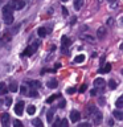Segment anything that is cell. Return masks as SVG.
I'll return each mask as SVG.
<instances>
[{
    "mask_svg": "<svg viewBox=\"0 0 123 127\" xmlns=\"http://www.w3.org/2000/svg\"><path fill=\"white\" fill-rule=\"evenodd\" d=\"M3 17H4V21H5L7 25H11L13 23V9L9 8L8 5H5L3 8Z\"/></svg>",
    "mask_w": 123,
    "mask_h": 127,
    "instance_id": "6da1fadb",
    "label": "cell"
},
{
    "mask_svg": "<svg viewBox=\"0 0 123 127\" xmlns=\"http://www.w3.org/2000/svg\"><path fill=\"white\" fill-rule=\"evenodd\" d=\"M7 5L9 8H12V9H15V11H20L25 7V1H24V0H11Z\"/></svg>",
    "mask_w": 123,
    "mask_h": 127,
    "instance_id": "7a4b0ae2",
    "label": "cell"
},
{
    "mask_svg": "<svg viewBox=\"0 0 123 127\" xmlns=\"http://www.w3.org/2000/svg\"><path fill=\"white\" fill-rule=\"evenodd\" d=\"M38 45H40V42H38V41H33V44H32L31 46H28L27 49L23 52V56H25V57H27V56H28V57H29V56H32L36 50H37Z\"/></svg>",
    "mask_w": 123,
    "mask_h": 127,
    "instance_id": "3957f363",
    "label": "cell"
},
{
    "mask_svg": "<svg viewBox=\"0 0 123 127\" xmlns=\"http://www.w3.org/2000/svg\"><path fill=\"white\" fill-rule=\"evenodd\" d=\"M79 119H81V113L77 111V110L71 111V113H70V121L73 122V123H75V122H78Z\"/></svg>",
    "mask_w": 123,
    "mask_h": 127,
    "instance_id": "277c9868",
    "label": "cell"
},
{
    "mask_svg": "<svg viewBox=\"0 0 123 127\" xmlns=\"http://www.w3.org/2000/svg\"><path fill=\"white\" fill-rule=\"evenodd\" d=\"M23 111H24V102L20 101V102H17V105L15 106V113L17 115H21Z\"/></svg>",
    "mask_w": 123,
    "mask_h": 127,
    "instance_id": "5b68a950",
    "label": "cell"
},
{
    "mask_svg": "<svg viewBox=\"0 0 123 127\" xmlns=\"http://www.w3.org/2000/svg\"><path fill=\"white\" fill-rule=\"evenodd\" d=\"M105 79L103 78H95L94 79V86L95 87H99V89H102L103 90V87H105Z\"/></svg>",
    "mask_w": 123,
    "mask_h": 127,
    "instance_id": "8992f818",
    "label": "cell"
},
{
    "mask_svg": "<svg viewBox=\"0 0 123 127\" xmlns=\"http://www.w3.org/2000/svg\"><path fill=\"white\" fill-rule=\"evenodd\" d=\"M93 115H94V123H95V125H99L101 121H102V114L99 113L98 110H95L93 113Z\"/></svg>",
    "mask_w": 123,
    "mask_h": 127,
    "instance_id": "52a82bcc",
    "label": "cell"
},
{
    "mask_svg": "<svg viewBox=\"0 0 123 127\" xmlns=\"http://www.w3.org/2000/svg\"><path fill=\"white\" fill-rule=\"evenodd\" d=\"M8 123H9V114H1V125L4 127L8 126Z\"/></svg>",
    "mask_w": 123,
    "mask_h": 127,
    "instance_id": "ba28073f",
    "label": "cell"
},
{
    "mask_svg": "<svg viewBox=\"0 0 123 127\" xmlns=\"http://www.w3.org/2000/svg\"><path fill=\"white\" fill-rule=\"evenodd\" d=\"M61 41H62V46H63V52L67 54V50H66V46L70 44V40L66 37V36H62V38H61Z\"/></svg>",
    "mask_w": 123,
    "mask_h": 127,
    "instance_id": "9c48e42d",
    "label": "cell"
},
{
    "mask_svg": "<svg viewBox=\"0 0 123 127\" xmlns=\"http://www.w3.org/2000/svg\"><path fill=\"white\" fill-rule=\"evenodd\" d=\"M58 85V82H57V79H50V81H48L46 82V86L49 87V89H56Z\"/></svg>",
    "mask_w": 123,
    "mask_h": 127,
    "instance_id": "30bf717a",
    "label": "cell"
},
{
    "mask_svg": "<svg viewBox=\"0 0 123 127\" xmlns=\"http://www.w3.org/2000/svg\"><path fill=\"white\" fill-rule=\"evenodd\" d=\"M114 117L115 118H117L118 119V121H122V119H123V113H122V111H121V109H118V110H114Z\"/></svg>",
    "mask_w": 123,
    "mask_h": 127,
    "instance_id": "8fae6325",
    "label": "cell"
},
{
    "mask_svg": "<svg viewBox=\"0 0 123 127\" xmlns=\"http://www.w3.org/2000/svg\"><path fill=\"white\" fill-rule=\"evenodd\" d=\"M8 90L12 91V93H16V91L19 90V85H17L16 82H12L11 85H9V87H8Z\"/></svg>",
    "mask_w": 123,
    "mask_h": 127,
    "instance_id": "7c38bea8",
    "label": "cell"
},
{
    "mask_svg": "<svg viewBox=\"0 0 123 127\" xmlns=\"http://www.w3.org/2000/svg\"><path fill=\"white\" fill-rule=\"evenodd\" d=\"M97 36H98V38H103L106 36V29L105 28H99L98 32H97Z\"/></svg>",
    "mask_w": 123,
    "mask_h": 127,
    "instance_id": "4fadbf2b",
    "label": "cell"
},
{
    "mask_svg": "<svg viewBox=\"0 0 123 127\" xmlns=\"http://www.w3.org/2000/svg\"><path fill=\"white\" fill-rule=\"evenodd\" d=\"M40 86H41V83H40L38 81H31L29 82V87H31V89H38Z\"/></svg>",
    "mask_w": 123,
    "mask_h": 127,
    "instance_id": "5bb4252c",
    "label": "cell"
},
{
    "mask_svg": "<svg viewBox=\"0 0 123 127\" xmlns=\"http://www.w3.org/2000/svg\"><path fill=\"white\" fill-rule=\"evenodd\" d=\"M57 98H61V94H53L52 97H49V98L46 99V103H52L53 101H56Z\"/></svg>",
    "mask_w": 123,
    "mask_h": 127,
    "instance_id": "9a60e30c",
    "label": "cell"
},
{
    "mask_svg": "<svg viewBox=\"0 0 123 127\" xmlns=\"http://www.w3.org/2000/svg\"><path fill=\"white\" fill-rule=\"evenodd\" d=\"M83 5V0H74V8L75 9H81Z\"/></svg>",
    "mask_w": 123,
    "mask_h": 127,
    "instance_id": "2e32d148",
    "label": "cell"
},
{
    "mask_svg": "<svg viewBox=\"0 0 123 127\" xmlns=\"http://www.w3.org/2000/svg\"><path fill=\"white\" fill-rule=\"evenodd\" d=\"M37 34L40 36V37H45V36L48 34V32L45 28H38V31H37Z\"/></svg>",
    "mask_w": 123,
    "mask_h": 127,
    "instance_id": "e0dca14e",
    "label": "cell"
},
{
    "mask_svg": "<svg viewBox=\"0 0 123 127\" xmlns=\"http://www.w3.org/2000/svg\"><path fill=\"white\" fill-rule=\"evenodd\" d=\"M7 93V85L4 82H0V95Z\"/></svg>",
    "mask_w": 123,
    "mask_h": 127,
    "instance_id": "ac0fdd59",
    "label": "cell"
},
{
    "mask_svg": "<svg viewBox=\"0 0 123 127\" xmlns=\"http://www.w3.org/2000/svg\"><path fill=\"white\" fill-rule=\"evenodd\" d=\"M110 70H111V64H106V65H105V67L99 70V73H109Z\"/></svg>",
    "mask_w": 123,
    "mask_h": 127,
    "instance_id": "d6986e66",
    "label": "cell"
},
{
    "mask_svg": "<svg viewBox=\"0 0 123 127\" xmlns=\"http://www.w3.org/2000/svg\"><path fill=\"white\" fill-rule=\"evenodd\" d=\"M53 113H54V109H52L49 113L46 114V119H48V122H49V123L53 122Z\"/></svg>",
    "mask_w": 123,
    "mask_h": 127,
    "instance_id": "ffe728a7",
    "label": "cell"
},
{
    "mask_svg": "<svg viewBox=\"0 0 123 127\" xmlns=\"http://www.w3.org/2000/svg\"><path fill=\"white\" fill-rule=\"evenodd\" d=\"M83 61H85V56H83V54H78L77 57L74 58V62H77V64L83 62Z\"/></svg>",
    "mask_w": 123,
    "mask_h": 127,
    "instance_id": "44dd1931",
    "label": "cell"
},
{
    "mask_svg": "<svg viewBox=\"0 0 123 127\" xmlns=\"http://www.w3.org/2000/svg\"><path fill=\"white\" fill-rule=\"evenodd\" d=\"M115 106L118 107V109H122L123 107V97H119L117 99V103H115Z\"/></svg>",
    "mask_w": 123,
    "mask_h": 127,
    "instance_id": "7402d4cb",
    "label": "cell"
},
{
    "mask_svg": "<svg viewBox=\"0 0 123 127\" xmlns=\"http://www.w3.org/2000/svg\"><path fill=\"white\" fill-rule=\"evenodd\" d=\"M109 87H110L111 90L117 89V82H115L114 79H110V81H109Z\"/></svg>",
    "mask_w": 123,
    "mask_h": 127,
    "instance_id": "603a6c76",
    "label": "cell"
},
{
    "mask_svg": "<svg viewBox=\"0 0 123 127\" xmlns=\"http://www.w3.org/2000/svg\"><path fill=\"white\" fill-rule=\"evenodd\" d=\"M28 114H31V115H33L34 113H36V107L33 106V105H31V106H28Z\"/></svg>",
    "mask_w": 123,
    "mask_h": 127,
    "instance_id": "cb8c5ba5",
    "label": "cell"
},
{
    "mask_svg": "<svg viewBox=\"0 0 123 127\" xmlns=\"http://www.w3.org/2000/svg\"><path fill=\"white\" fill-rule=\"evenodd\" d=\"M32 123H33V126H40V127L42 126V122L40 121V119H33V121H32Z\"/></svg>",
    "mask_w": 123,
    "mask_h": 127,
    "instance_id": "d4e9b609",
    "label": "cell"
},
{
    "mask_svg": "<svg viewBox=\"0 0 123 127\" xmlns=\"http://www.w3.org/2000/svg\"><path fill=\"white\" fill-rule=\"evenodd\" d=\"M4 103H5V106H7V107H9V106L12 105V99H11L9 97H8V98L5 99V101H4Z\"/></svg>",
    "mask_w": 123,
    "mask_h": 127,
    "instance_id": "484cf974",
    "label": "cell"
},
{
    "mask_svg": "<svg viewBox=\"0 0 123 127\" xmlns=\"http://www.w3.org/2000/svg\"><path fill=\"white\" fill-rule=\"evenodd\" d=\"M29 97H37V91H36V89H32L31 90V93H29Z\"/></svg>",
    "mask_w": 123,
    "mask_h": 127,
    "instance_id": "4316f807",
    "label": "cell"
},
{
    "mask_svg": "<svg viewBox=\"0 0 123 127\" xmlns=\"http://www.w3.org/2000/svg\"><path fill=\"white\" fill-rule=\"evenodd\" d=\"M13 126H16V127H21L23 123L20 122V121H17V119H15V121H13Z\"/></svg>",
    "mask_w": 123,
    "mask_h": 127,
    "instance_id": "83f0119b",
    "label": "cell"
},
{
    "mask_svg": "<svg viewBox=\"0 0 123 127\" xmlns=\"http://www.w3.org/2000/svg\"><path fill=\"white\" fill-rule=\"evenodd\" d=\"M60 123H61V121H60V118H57L56 121L53 122V127H57V126H60Z\"/></svg>",
    "mask_w": 123,
    "mask_h": 127,
    "instance_id": "f1b7e54d",
    "label": "cell"
},
{
    "mask_svg": "<svg viewBox=\"0 0 123 127\" xmlns=\"http://www.w3.org/2000/svg\"><path fill=\"white\" fill-rule=\"evenodd\" d=\"M67 93H69V94H73V93H75V89H74V87H67Z\"/></svg>",
    "mask_w": 123,
    "mask_h": 127,
    "instance_id": "f546056e",
    "label": "cell"
},
{
    "mask_svg": "<svg viewBox=\"0 0 123 127\" xmlns=\"http://www.w3.org/2000/svg\"><path fill=\"white\" fill-rule=\"evenodd\" d=\"M65 105H66L65 99H61V103H60V105H58V107H61V109H63V107H65Z\"/></svg>",
    "mask_w": 123,
    "mask_h": 127,
    "instance_id": "4dcf8cb0",
    "label": "cell"
},
{
    "mask_svg": "<svg viewBox=\"0 0 123 127\" xmlns=\"http://www.w3.org/2000/svg\"><path fill=\"white\" fill-rule=\"evenodd\" d=\"M86 89H87V85H82L81 89H79V91H81V93H83V91H86Z\"/></svg>",
    "mask_w": 123,
    "mask_h": 127,
    "instance_id": "1f68e13d",
    "label": "cell"
},
{
    "mask_svg": "<svg viewBox=\"0 0 123 127\" xmlns=\"http://www.w3.org/2000/svg\"><path fill=\"white\" fill-rule=\"evenodd\" d=\"M60 125H62V126H67V125H69V123H67V121H66V119H63V121H61V123H60Z\"/></svg>",
    "mask_w": 123,
    "mask_h": 127,
    "instance_id": "d6a6232c",
    "label": "cell"
},
{
    "mask_svg": "<svg viewBox=\"0 0 123 127\" xmlns=\"http://www.w3.org/2000/svg\"><path fill=\"white\" fill-rule=\"evenodd\" d=\"M20 90H21V93H23V94H25V93H27V87H25V86H21V89H20Z\"/></svg>",
    "mask_w": 123,
    "mask_h": 127,
    "instance_id": "836d02e7",
    "label": "cell"
},
{
    "mask_svg": "<svg viewBox=\"0 0 123 127\" xmlns=\"http://www.w3.org/2000/svg\"><path fill=\"white\" fill-rule=\"evenodd\" d=\"M90 125L89 123H81V125H79V127H89Z\"/></svg>",
    "mask_w": 123,
    "mask_h": 127,
    "instance_id": "e575fe53",
    "label": "cell"
},
{
    "mask_svg": "<svg viewBox=\"0 0 123 127\" xmlns=\"http://www.w3.org/2000/svg\"><path fill=\"white\" fill-rule=\"evenodd\" d=\"M62 13H63V16H67V9L66 8H62Z\"/></svg>",
    "mask_w": 123,
    "mask_h": 127,
    "instance_id": "d590c367",
    "label": "cell"
},
{
    "mask_svg": "<svg viewBox=\"0 0 123 127\" xmlns=\"http://www.w3.org/2000/svg\"><path fill=\"white\" fill-rule=\"evenodd\" d=\"M91 95H97V89H93V90H91Z\"/></svg>",
    "mask_w": 123,
    "mask_h": 127,
    "instance_id": "8d00e7d4",
    "label": "cell"
},
{
    "mask_svg": "<svg viewBox=\"0 0 123 127\" xmlns=\"http://www.w3.org/2000/svg\"><path fill=\"white\" fill-rule=\"evenodd\" d=\"M109 125H110V126L114 125V121H113V119H109Z\"/></svg>",
    "mask_w": 123,
    "mask_h": 127,
    "instance_id": "74e56055",
    "label": "cell"
},
{
    "mask_svg": "<svg viewBox=\"0 0 123 127\" xmlns=\"http://www.w3.org/2000/svg\"><path fill=\"white\" fill-rule=\"evenodd\" d=\"M109 1H110V3H115L117 0H109Z\"/></svg>",
    "mask_w": 123,
    "mask_h": 127,
    "instance_id": "f35d334b",
    "label": "cell"
},
{
    "mask_svg": "<svg viewBox=\"0 0 123 127\" xmlns=\"http://www.w3.org/2000/svg\"><path fill=\"white\" fill-rule=\"evenodd\" d=\"M1 105H3V101H1V99H0V107H1Z\"/></svg>",
    "mask_w": 123,
    "mask_h": 127,
    "instance_id": "ab89813d",
    "label": "cell"
},
{
    "mask_svg": "<svg viewBox=\"0 0 123 127\" xmlns=\"http://www.w3.org/2000/svg\"><path fill=\"white\" fill-rule=\"evenodd\" d=\"M62 1H63V3H66V1H67V0H62Z\"/></svg>",
    "mask_w": 123,
    "mask_h": 127,
    "instance_id": "60d3db41",
    "label": "cell"
},
{
    "mask_svg": "<svg viewBox=\"0 0 123 127\" xmlns=\"http://www.w3.org/2000/svg\"><path fill=\"white\" fill-rule=\"evenodd\" d=\"M0 4H1V1H0Z\"/></svg>",
    "mask_w": 123,
    "mask_h": 127,
    "instance_id": "b9f144b4",
    "label": "cell"
}]
</instances>
